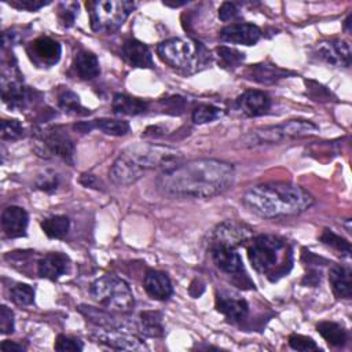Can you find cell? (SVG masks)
Segmentation results:
<instances>
[{
  "label": "cell",
  "mask_w": 352,
  "mask_h": 352,
  "mask_svg": "<svg viewBox=\"0 0 352 352\" xmlns=\"http://www.w3.org/2000/svg\"><path fill=\"white\" fill-rule=\"evenodd\" d=\"M235 177L231 164L219 160H192L162 172L158 190L176 198H210L230 188Z\"/></svg>",
  "instance_id": "cell-1"
},
{
  "label": "cell",
  "mask_w": 352,
  "mask_h": 352,
  "mask_svg": "<svg viewBox=\"0 0 352 352\" xmlns=\"http://www.w3.org/2000/svg\"><path fill=\"white\" fill-rule=\"evenodd\" d=\"M242 201L250 212L265 219L296 216L315 202L307 190L285 182L257 184L245 192Z\"/></svg>",
  "instance_id": "cell-2"
},
{
  "label": "cell",
  "mask_w": 352,
  "mask_h": 352,
  "mask_svg": "<svg viewBox=\"0 0 352 352\" xmlns=\"http://www.w3.org/2000/svg\"><path fill=\"white\" fill-rule=\"evenodd\" d=\"M246 250L252 267L270 282L279 280L293 267V250L280 236L268 234L253 236L248 242Z\"/></svg>",
  "instance_id": "cell-3"
},
{
  "label": "cell",
  "mask_w": 352,
  "mask_h": 352,
  "mask_svg": "<svg viewBox=\"0 0 352 352\" xmlns=\"http://www.w3.org/2000/svg\"><path fill=\"white\" fill-rule=\"evenodd\" d=\"M157 54L168 66L187 73L210 62V52L201 43H192L179 37L160 43Z\"/></svg>",
  "instance_id": "cell-4"
},
{
  "label": "cell",
  "mask_w": 352,
  "mask_h": 352,
  "mask_svg": "<svg viewBox=\"0 0 352 352\" xmlns=\"http://www.w3.org/2000/svg\"><path fill=\"white\" fill-rule=\"evenodd\" d=\"M89 292L92 298L107 311L128 312L135 304L132 289L116 275H104L94 280Z\"/></svg>",
  "instance_id": "cell-5"
},
{
  "label": "cell",
  "mask_w": 352,
  "mask_h": 352,
  "mask_svg": "<svg viewBox=\"0 0 352 352\" xmlns=\"http://www.w3.org/2000/svg\"><path fill=\"white\" fill-rule=\"evenodd\" d=\"M91 29L96 33H114L118 30L132 10L135 3L125 0H98L87 1Z\"/></svg>",
  "instance_id": "cell-6"
},
{
  "label": "cell",
  "mask_w": 352,
  "mask_h": 352,
  "mask_svg": "<svg viewBox=\"0 0 352 352\" xmlns=\"http://www.w3.org/2000/svg\"><path fill=\"white\" fill-rule=\"evenodd\" d=\"M319 132L318 125L308 120H289L278 125L265 126L261 129L252 131L243 138V144L253 147L260 144H274L285 139L305 138L316 135Z\"/></svg>",
  "instance_id": "cell-7"
},
{
  "label": "cell",
  "mask_w": 352,
  "mask_h": 352,
  "mask_svg": "<svg viewBox=\"0 0 352 352\" xmlns=\"http://www.w3.org/2000/svg\"><path fill=\"white\" fill-rule=\"evenodd\" d=\"M124 153L133 160L144 172L147 169H161L162 172L177 166L182 161V153L176 148L150 143H138L129 146Z\"/></svg>",
  "instance_id": "cell-8"
},
{
  "label": "cell",
  "mask_w": 352,
  "mask_h": 352,
  "mask_svg": "<svg viewBox=\"0 0 352 352\" xmlns=\"http://www.w3.org/2000/svg\"><path fill=\"white\" fill-rule=\"evenodd\" d=\"M210 253L214 265L224 274L234 278V282L239 285V287L252 289L254 283L248 276L241 256L238 254L235 248H230L220 243H210Z\"/></svg>",
  "instance_id": "cell-9"
},
{
  "label": "cell",
  "mask_w": 352,
  "mask_h": 352,
  "mask_svg": "<svg viewBox=\"0 0 352 352\" xmlns=\"http://www.w3.org/2000/svg\"><path fill=\"white\" fill-rule=\"evenodd\" d=\"M91 337L98 342L120 351H147V345L135 334L121 330V327H99Z\"/></svg>",
  "instance_id": "cell-10"
},
{
  "label": "cell",
  "mask_w": 352,
  "mask_h": 352,
  "mask_svg": "<svg viewBox=\"0 0 352 352\" xmlns=\"http://www.w3.org/2000/svg\"><path fill=\"white\" fill-rule=\"evenodd\" d=\"M253 236V230L248 224L236 220H226L214 228L212 243H220L236 249L239 246H246Z\"/></svg>",
  "instance_id": "cell-11"
},
{
  "label": "cell",
  "mask_w": 352,
  "mask_h": 352,
  "mask_svg": "<svg viewBox=\"0 0 352 352\" xmlns=\"http://www.w3.org/2000/svg\"><path fill=\"white\" fill-rule=\"evenodd\" d=\"M26 52L32 63L37 67H51L59 62L62 48L56 40L48 36H40L26 47Z\"/></svg>",
  "instance_id": "cell-12"
},
{
  "label": "cell",
  "mask_w": 352,
  "mask_h": 352,
  "mask_svg": "<svg viewBox=\"0 0 352 352\" xmlns=\"http://www.w3.org/2000/svg\"><path fill=\"white\" fill-rule=\"evenodd\" d=\"M41 146L52 155H56L66 161L67 164L73 165L74 162V143L70 136L59 128H51L43 131L40 135Z\"/></svg>",
  "instance_id": "cell-13"
},
{
  "label": "cell",
  "mask_w": 352,
  "mask_h": 352,
  "mask_svg": "<svg viewBox=\"0 0 352 352\" xmlns=\"http://www.w3.org/2000/svg\"><path fill=\"white\" fill-rule=\"evenodd\" d=\"M216 309L231 323L242 322L249 312V304L239 294L230 290L216 293Z\"/></svg>",
  "instance_id": "cell-14"
},
{
  "label": "cell",
  "mask_w": 352,
  "mask_h": 352,
  "mask_svg": "<svg viewBox=\"0 0 352 352\" xmlns=\"http://www.w3.org/2000/svg\"><path fill=\"white\" fill-rule=\"evenodd\" d=\"M271 98L257 89H249L241 94L235 100V109L246 117H260L271 109Z\"/></svg>",
  "instance_id": "cell-15"
},
{
  "label": "cell",
  "mask_w": 352,
  "mask_h": 352,
  "mask_svg": "<svg viewBox=\"0 0 352 352\" xmlns=\"http://www.w3.org/2000/svg\"><path fill=\"white\" fill-rule=\"evenodd\" d=\"M316 50H318L319 58L333 66L349 67L351 65L352 51H351V45L345 40H340V38L326 40L319 43Z\"/></svg>",
  "instance_id": "cell-16"
},
{
  "label": "cell",
  "mask_w": 352,
  "mask_h": 352,
  "mask_svg": "<svg viewBox=\"0 0 352 352\" xmlns=\"http://www.w3.org/2000/svg\"><path fill=\"white\" fill-rule=\"evenodd\" d=\"M143 175H144V170L133 160H131L124 151L113 162V165L109 170V176H110L111 182L117 186L133 184Z\"/></svg>",
  "instance_id": "cell-17"
},
{
  "label": "cell",
  "mask_w": 352,
  "mask_h": 352,
  "mask_svg": "<svg viewBox=\"0 0 352 352\" xmlns=\"http://www.w3.org/2000/svg\"><path fill=\"white\" fill-rule=\"evenodd\" d=\"M261 38V30L253 23H230L220 30V40L231 44L254 45Z\"/></svg>",
  "instance_id": "cell-18"
},
{
  "label": "cell",
  "mask_w": 352,
  "mask_h": 352,
  "mask_svg": "<svg viewBox=\"0 0 352 352\" xmlns=\"http://www.w3.org/2000/svg\"><path fill=\"white\" fill-rule=\"evenodd\" d=\"M28 224V212L21 206H7L1 213V228L4 235L8 238L25 236Z\"/></svg>",
  "instance_id": "cell-19"
},
{
  "label": "cell",
  "mask_w": 352,
  "mask_h": 352,
  "mask_svg": "<svg viewBox=\"0 0 352 352\" xmlns=\"http://www.w3.org/2000/svg\"><path fill=\"white\" fill-rule=\"evenodd\" d=\"M70 258L65 253L51 252L43 256L37 263V272L41 278L56 280L62 275H65L69 270Z\"/></svg>",
  "instance_id": "cell-20"
},
{
  "label": "cell",
  "mask_w": 352,
  "mask_h": 352,
  "mask_svg": "<svg viewBox=\"0 0 352 352\" xmlns=\"http://www.w3.org/2000/svg\"><path fill=\"white\" fill-rule=\"evenodd\" d=\"M122 58L133 67H140V69H151L154 67V60L151 51L148 47L135 38H129L122 44L121 48Z\"/></svg>",
  "instance_id": "cell-21"
},
{
  "label": "cell",
  "mask_w": 352,
  "mask_h": 352,
  "mask_svg": "<svg viewBox=\"0 0 352 352\" xmlns=\"http://www.w3.org/2000/svg\"><path fill=\"white\" fill-rule=\"evenodd\" d=\"M143 285H144L146 293L154 300L165 301L173 293L172 282L169 276L162 271H155V270L147 271V274L144 275Z\"/></svg>",
  "instance_id": "cell-22"
},
{
  "label": "cell",
  "mask_w": 352,
  "mask_h": 352,
  "mask_svg": "<svg viewBox=\"0 0 352 352\" xmlns=\"http://www.w3.org/2000/svg\"><path fill=\"white\" fill-rule=\"evenodd\" d=\"M78 132H89L91 129H99L110 136H124L129 132V124L124 120H113V118H99L88 122H80L73 126Z\"/></svg>",
  "instance_id": "cell-23"
},
{
  "label": "cell",
  "mask_w": 352,
  "mask_h": 352,
  "mask_svg": "<svg viewBox=\"0 0 352 352\" xmlns=\"http://www.w3.org/2000/svg\"><path fill=\"white\" fill-rule=\"evenodd\" d=\"M329 282L333 294L337 298H349L352 294L351 270L344 265H331L329 270Z\"/></svg>",
  "instance_id": "cell-24"
},
{
  "label": "cell",
  "mask_w": 352,
  "mask_h": 352,
  "mask_svg": "<svg viewBox=\"0 0 352 352\" xmlns=\"http://www.w3.org/2000/svg\"><path fill=\"white\" fill-rule=\"evenodd\" d=\"M73 69L81 80H92L99 76L100 66L96 55L89 51H78L73 60Z\"/></svg>",
  "instance_id": "cell-25"
},
{
  "label": "cell",
  "mask_w": 352,
  "mask_h": 352,
  "mask_svg": "<svg viewBox=\"0 0 352 352\" xmlns=\"http://www.w3.org/2000/svg\"><path fill=\"white\" fill-rule=\"evenodd\" d=\"M147 107L148 103L146 100L125 94H116L111 100V109L118 116H138L144 113Z\"/></svg>",
  "instance_id": "cell-26"
},
{
  "label": "cell",
  "mask_w": 352,
  "mask_h": 352,
  "mask_svg": "<svg viewBox=\"0 0 352 352\" xmlns=\"http://www.w3.org/2000/svg\"><path fill=\"white\" fill-rule=\"evenodd\" d=\"M316 330L330 346L340 348V346H344L348 341L346 329L337 322H331V320L319 322L316 324Z\"/></svg>",
  "instance_id": "cell-27"
},
{
  "label": "cell",
  "mask_w": 352,
  "mask_h": 352,
  "mask_svg": "<svg viewBox=\"0 0 352 352\" xmlns=\"http://www.w3.org/2000/svg\"><path fill=\"white\" fill-rule=\"evenodd\" d=\"M249 77L257 82L261 84H272L276 82L278 80L286 77L289 74L287 70H283L275 65H267V63H260L249 67L248 72Z\"/></svg>",
  "instance_id": "cell-28"
},
{
  "label": "cell",
  "mask_w": 352,
  "mask_h": 352,
  "mask_svg": "<svg viewBox=\"0 0 352 352\" xmlns=\"http://www.w3.org/2000/svg\"><path fill=\"white\" fill-rule=\"evenodd\" d=\"M41 230L48 238L62 239L67 235L70 230V220L67 216L63 214L50 216L41 221Z\"/></svg>",
  "instance_id": "cell-29"
},
{
  "label": "cell",
  "mask_w": 352,
  "mask_h": 352,
  "mask_svg": "<svg viewBox=\"0 0 352 352\" xmlns=\"http://www.w3.org/2000/svg\"><path fill=\"white\" fill-rule=\"evenodd\" d=\"M58 106L60 110H63L66 114H70V116L82 117L91 113L89 109L81 104L78 95L67 88L58 94Z\"/></svg>",
  "instance_id": "cell-30"
},
{
  "label": "cell",
  "mask_w": 352,
  "mask_h": 352,
  "mask_svg": "<svg viewBox=\"0 0 352 352\" xmlns=\"http://www.w3.org/2000/svg\"><path fill=\"white\" fill-rule=\"evenodd\" d=\"M142 333L148 337H161L164 334L162 314L158 311H143L140 314Z\"/></svg>",
  "instance_id": "cell-31"
},
{
  "label": "cell",
  "mask_w": 352,
  "mask_h": 352,
  "mask_svg": "<svg viewBox=\"0 0 352 352\" xmlns=\"http://www.w3.org/2000/svg\"><path fill=\"white\" fill-rule=\"evenodd\" d=\"M216 55L219 59V65L221 67H238L242 65V62L245 60V54L231 48V47H226V45H220L216 48Z\"/></svg>",
  "instance_id": "cell-32"
},
{
  "label": "cell",
  "mask_w": 352,
  "mask_h": 352,
  "mask_svg": "<svg viewBox=\"0 0 352 352\" xmlns=\"http://www.w3.org/2000/svg\"><path fill=\"white\" fill-rule=\"evenodd\" d=\"M223 116L221 109L212 104H201L192 110L191 118L195 124H206L212 122Z\"/></svg>",
  "instance_id": "cell-33"
},
{
  "label": "cell",
  "mask_w": 352,
  "mask_h": 352,
  "mask_svg": "<svg viewBox=\"0 0 352 352\" xmlns=\"http://www.w3.org/2000/svg\"><path fill=\"white\" fill-rule=\"evenodd\" d=\"M10 296L16 305H30L34 301V289L26 283H16L11 287Z\"/></svg>",
  "instance_id": "cell-34"
},
{
  "label": "cell",
  "mask_w": 352,
  "mask_h": 352,
  "mask_svg": "<svg viewBox=\"0 0 352 352\" xmlns=\"http://www.w3.org/2000/svg\"><path fill=\"white\" fill-rule=\"evenodd\" d=\"M320 241H322V243H324V245H327V246H330V248H333V249L341 252V253L345 254V256H349V253H351V245H349V242H348L346 239H344L342 236L337 235L336 232H333V231L329 230V228L323 230V232H322V235H320Z\"/></svg>",
  "instance_id": "cell-35"
},
{
  "label": "cell",
  "mask_w": 352,
  "mask_h": 352,
  "mask_svg": "<svg viewBox=\"0 0 352 352\" xmlns=\"http://www.w3.org/2000/svg\"><path fill=\"white\" fill-rule=\"evenodd\" d=\"M54 348L60 352H78V351L84 349V344L78 338L59 334L55 340Z\"/></svg>",
  "instance_id": "cell-36"
},
{
  "label": "cell",
  "mask_w": 352,
  "mask_h": 352,
  "mask_svg": "<svg viewBox=\"0 0 352 352\" xmlns=\"http://www.w3.org/2000/svg\"><path fill=\"white\" fill-rule=\"evenodd\" d=\"M23 135V126L18 120H3L1 121V139L16 140Z\"/></svg>",
  "instance_id": "cell-37"
},
{
  "label": "cell",
  "mask_w": 352,
  "mask_h": 352,
  "mask_svg": "<svg viewBox=\"0 0 352 352\" xmlns=\"http://www.w3.org/2000/svg\"><path fill=\"white\" fill-rule=\"evenodd\" d=\"M58 186H59V177L54 172H44L36 180V187L48 194L55 192L58 190Z\"/></svg>",
  "instance_id": "cell-38"
},
{
  "label": "cell",
  "mask_w": 352,
  "mask_h": 352,
  "mask_svg": "<svg viewBox=\"0 0 352 352\" xmlns=\"http://www.w3.org/2000/svg\"><path fill=\"white\" fill-rule=\"evenodd\" d=\"M289 345L293 349L302 351V352L318 349V345H316V342L312 338H309L307 336H301V334H292L289 337Z\"/></svg>",
  "instance_id": "cell-39"
},
{
  "label": "cell",
  "mask_w": 352,
  "mask_h": 352,
  "mask_svg": "<svg viewBox=\"0 0 352 352\" xmlns=\"http://www.w3.org/2000/svg\"><path fill=\"white\" fill-rule=\"evenodd\" d=\"M307 87H308V95L312 100H316V102H329V100H331L330 98L333 95L326 87H323V85H320L315 81H307Z\"/></svg>",
  "instance_id": "cell-40"
},
{
  "label": "cell",
  "mask_w": 352,
  "mask_h": 352,
  "mask_svg": "<svg viewBox=\"0 0 352 352\" xmlns=\"http://www.w3.org/2000/svg\"><path fill=\"white\" fill-rule=\"evenodd\" d=\"M78 10V4L76 3H62L59 8V21L63 26L70 28L74 23L76 14Z\"/></svg>",
  "instance_id": "cell-41"
},
{
  "label": "cell",
  "mask_w": 352,
  "mask_h": 352,
  "mask_svg": "<svg viewBox=\"0 0 352 352\" xmlns=\"http://www.w3.org/2000/svg\"><path fill=\"white\" fill-rule=\"evenodd\" d=\"M14 329H15V326H14L12 311L8 307L1 305V308H0V331H1V334H10L14 331Z\"/></svg>",
  "instance_id": "cell-42"
},
{
  "label": "cell",
  "mask_w": 352,
  "mask_h": 352,
  "mask_svg": "<svg viewBox=\"0 0 352 352\" xmlns=\"http://www.w3.org/2000/svg\"><path fill=\"white\" fill-rule=\"evenodd\" d=\"M50 3L51 1H44V0H11V1H7L8 6H11L16 10H23V11H37Z\"/></svg>",
  "instance_id": "cell-43"
},
{
  "label": "cell",
  "mask_w": 352,
  "mask_h": 352,
  "mask_svg": "<svg viewBox=\"0 0 352 352\" xmlns=\"http://www.w3.org/2000/svg\"><path fill=\"white\" fill-rule=\"evenodd\" d=\"M238 12H239V10H238V7H236L235 3L224 1V3L220 6V8H219V18H220L221 21L227 22V21L235 18V16L238 15Z\"/></svg>",
  "instance_id": "cell-44"
},
{
  "label": "cell",
  "mask_w": 352,
  "mask_h": 352,
  "mask_svg": "<svg viewBox=\"0 0 352 352\" xmlns=\"http://www.w3.org/2000/svg\"><path fill=\"white\" fill-rule=\"evenodd\" d=\"M80 183L85 187H91V188H95V190H99L100 188V182L98 180V177L95 175H91V173H84L81 175L80 177Z\"/></svg>",
  "instance_id": "cell-45"
},
{
  "label": "cell",
  "mask_w": 352,
  "mask_h": 352,
  "mask_svg": "<svg viewBox=\"0 0 352 352\" xmlns=\"http://www.w3.org/2000/svg\"><path fill=\"white\" fill-rule=\"evenodd\" d=\"M1 351L4 352H23L26 348L22 345V344H18L15 341H3L1 345H0Z\"/></svg>",
  "instance_id": "cell-46"
},
{
  "label": "cell",
  "mask_w": 352,
  "mask_h": 352,
  "mask_svg": "<svg viewBox=\"0 0 352 352\" xmlns=\"http://www.w3.org/2000/svg\"><path fill=\"white\" fill-rule=\"evenodd\" d=\"M320 282V272L318 271H312L309 275L307 274L305 278L302 279V285H308V286H316Z\"/></svg>",
  "instance_id": "cell-47"
},
{
  "label": "cell",
  "mask_w": 352,
  "mask_h": 352,
  "mask_svg": "<svg viewBox=\"0 0 352 352\" xmlns=\"http://www.w3.org/2000/svg\"><path fill=\"white\" fill-rule=\"evenodd\" d=\"M344 26H345V30H346V32H351V29H349V26H351V15H348V18L345 19Z\"/></svg>",
  "instance_id": "cell-48"
}]
</instances>
